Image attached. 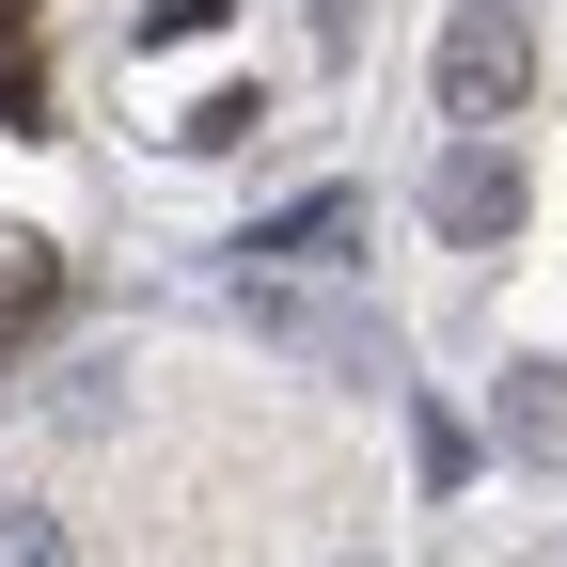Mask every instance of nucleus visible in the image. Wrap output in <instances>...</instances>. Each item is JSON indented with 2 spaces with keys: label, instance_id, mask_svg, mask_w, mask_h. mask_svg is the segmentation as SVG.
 <instances>
[{
  "label": "nucleus",
  "instance_id": "1",
  "mask_svg": "<svg viewBox=\"0 0 567 567\" xmlns=\"http://www.w3.org/2000/svg\"><path fill=\"white\" fill-rule=\"evenodd\" d=\"M520 80H536L520 0H457V17H442V111H457V126H505V111H520Z\"/></svg>",
  "mask_w": 567,
  "mask_h": 567
},
{
  "label": "nucleus",
  "instance_id": "2",
  "mask_svg": "<svg viewBox=\"0 0 567 567\" xmlns=\"http://www.w3.org/2000/svg\"><path fill=\"white\" fill-rule=\"evenodd\" d=\"M425 205H442V237H457V252L520 237V158H505L488 126H457V158H442V189H425Z\"/></svg>",
  "mask_w": 567,
  "mask_h": 567
},
{
  "label": "nucleus",
  "instance_id": "3",
  "mask_svg": "<svg viewBox=\"0 0 567 567\" xmlns=\"http://www.w3.org/2000/svg\"><path fill=\"white\" fill-rule=\"evenodd\" d=\"M237 300H252V331H268V347H316V363H363V316L300 300V284H237Z\"/></svg>",
  "mask_w": 567,
  "mask_h": 567
},
{
  "label": "nucleus",
  "instance_id": "4",
  "mask_svg": "<svg viewBox=\"0 0 567 567\" xmlns=\"http://www.w3.org/2000/svg\"><path fill=\"white\" fill-rule=\"evenodd\" d=\"M347 237H363V189H316V205H284V221H252V252H284V268H331Z\"/></svg>",
  "mask_w": 567,
  "mask_h": 567
},
{
  "label": "nucleus",
  "instance_id": "5",
  "mask_svg": "<svg viewBox=\"0 0 567 567\" xmlns=\"http://www.w3.org/2000/svg\"><path fill=\"white\" fill-rule=\"evenodd\" d=\"M0 567H80V536H63V505H17V488H0Z\"/></svg>",
  "mask_w": 567,
  "mask_h": 567
},
{
  "label": "nucleus",
  "instance_id": "6",
  "mask_svg": "<svg viewBox=\"0 0 567 567\" xmlns=\"http://www.w3.org/2000/svg\"><path fill=\"white\" fill-rule=\"evenodd\" d=\"M331 567H379V551H331Z\"/></svg>",
  "mask_w": 567,
  "mask_h": 567
},
{
  "label": "nucleus",
  "instance_id": "7",
  "mask_svg": "<svg viewBox=\"0 0 567 567\" xmlns=\"http://www.w3.org/2000/svg\"><path fill=\"white\" fill-rule=\"evenodd\" d=\"M0 17H32V0H0Z\"/></svg>",
  "mask_w": 567,
  "mask_h": 567
}]
</instances>
